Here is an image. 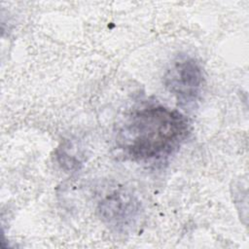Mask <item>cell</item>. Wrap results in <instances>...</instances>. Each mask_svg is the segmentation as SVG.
Instances as JSON below:
<instances>
[{"mask_svg":"<svg viewBox=\"0 0 249 249\" xmlns=\"http://www.w3.org/2000/svg\"><path fill=\"white\" fill-rule=\"evenodd\" d=\"M190 134V123L176 109L151 104L132 111L120 125L116 144L134 161H159L175 154Z\"/></svg>","mask_w":249,"mask_h":249,"instance_id":"cell-1","label":"cell"},{"mask_svg":"<svg viewBox=\"0 0 249 249\" xmlns=\"http://www.w3.org/2000/svg\"><path fill=\"white\" fill-rule=\"evenodd\" d=\"M96 212L101 222L118 233L132 231L138 227L143 217L140 200L124 188L107 193L98 201Z\"/></svg>","mask_w":249,"mask_h":249,"instance_id":"cell-3","label":"cell"},{"mask_svg":"<svg viewBox=\"0 0 249 249\" xmlns=\"http://www.w3.org/2000/svg\"><path fill=\"white\" fill-rule=\"evenodd\" d=\"M205 84L199 62L187 54L177 55L163 75V85L172 93L179 106L194 105L202 93Z\"/></svg>","mask_w":249,"mask_h":249,"instance_id":"cell-2","label":"cell"}]
</instances>
